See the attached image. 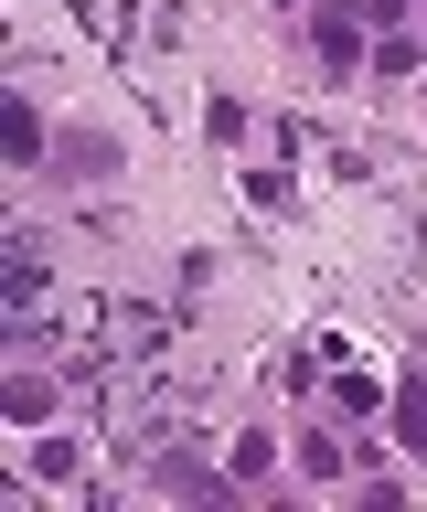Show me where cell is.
I'll return each instance as SVG.
<instances>
[{"label":"cell","mask_w":427,"mask_h":512,"mask_svg":"<svg viewBox=\"0 0 427 512\" xmlns=\"http://www.w3.org/2000/svg\"><path fill=\"white\" fill-rule=\"evenodd\" d=\"M363 22H374L363 0H321V11H310V43H321V64H353V54H363Z\"/></svg>","instance_id":"6da1fadb"},{"label":"cell","mask_w":427,"mask_h":512,"mask_svg":"<svg viewBox=\"0 0 427 512\" xmlns=\"http://www.w3.org/2000/svg\"><path fill=\"white\" fill-rule=\"evenodd\" d=\"M33 299H43V246L11 235V320H33Z\"/></svg>","instance_id":"7a4b0ae2"},{"label":"cell","mask_w":427,"mask_h":512,"mask_svg":"<svg viewBox=\"0 0 427 512\" xmlns=\"http://www.w3.org/2000/svg\"><path fill=\"white\" fill-rule=\"evenodd\" d=\"M11 160H22V171H33V160H43V118H33V107H22V96H11Z\"/></svg>","instance_id":"3957f363"},{"label":"cell","mask_w":427,"mask_h":512,"mask_svg":"<svg viewBox=\"0 0 427 512\" xmlns=\"http://www.w3.org/2000/svg\"><path fill=\"white\" fill-rule=\"evenodd\" d=\"M395 416H406L395 438H406V448H427V384H395Z\"/></svg>","instance_id":"277c9868"}]
</instances>
